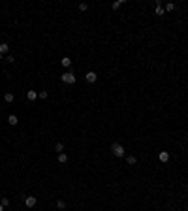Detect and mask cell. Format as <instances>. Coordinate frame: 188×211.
<instances>
[{
  "mask_svg": "<svg viewBox=\"0 0 188 211\" xmlns=\"http://www.w3.org/2000/svg\"><path fill=\"white\" fill-rule=\"evenodd\" d=\"M135 162H137V158H135V157H132V155H130V157H126V164H128V166H134Z\"/></svg>",
  "mask_w": 188,
  "mask_h": 211,
  "instance_id": "cell-11",
  "label": "cell"
},
{
  "mask_svg": "<svg viewBox=\"0 0 188 211\" xmlns=\"http://www.w3.org/2000/svg\"><path fill=\"white\" fill-rule=\"evenodd\" d=\"M111 153L115 155L117 158H124V147L121 143H113L111 145Z\"/></svg>",
  "mask_w": 188,
  "mask_h": 211,
  "instance_id": "cell-2",
  "label": "cell"
},
{
  "mask_svg": "<svg viewBox=\"0 0 188 211\" xmlns=\"http://www.w3.org/2000/svg\"><path fill=\"white\" fill-rule=\"evenodd\" d=\"M9 51V45L8 44H0V55H6Z\"/></svg>",
  "mask_w": 188,
  "mask_h": 211,
  "instance_id": "cell-12",
  "label": "cell"
},
{
  "mask_svg": "<svg viewBox=\"0 0 188 211\" xmlns=\"http://www.w3.org/2000/svg\"><path fill=\"white\" fill-rule=\"evenodd\" d=\"M154 6H156V8H154V13H156V15H164V13H166V11H164V8H162V4H160V0H156V2H154Z\"/></svg>",
  "mask_w": 188,
  "mask_h": 211,
  "instance_id": "cell-5",
  "label": "cell"
},
{
  "mask_svg": "<svg viewBox=\"0 0 188 211\" xmlns=\"http://www.w3.org/2000/svg\"><path fill=\"white\" fill-rule=\"evenodd\" d=\"M60 64H62L64 68H70V66H72V58H70V57H62V60H60Z\"/></svg>",
  "mask_w": 188,
  "mask_h": 211,
  "instance_id": "cell-7",
  "label": "cell"
},
{
  "mask_svg": "<svg viewBox=\"0 0 188 211\" xmlns=\"http://www.w3.org/2000/svg\"><path fill=\"white\" fill-rule=\"evenodd\" d=\"M13 98H15V96L11 94V92H6V94H4V102L6 104H11V102H13Z\"/></svg>",
  "mask_w": 188,
  "mask_h": 211,
  "instance_id": "cell-10",
  "label": "cell"
},
{
  "mask_svg": "<svg viewBox=\"0 0 188 211\" xmlns=\"http://www.w3.org/2000/svg\"><path fill=\"white\" fill-rule=\"evenodd\" d=\"M58 162H60V164H66V162H68V155L60 153V155H58Z\"/></svg>",
  "mask_w": 188,
  "mask_h": 211,
  "instance_id": "cell-13",
  "label": "cell"
},
{
  "mask_svg": "<svg viewBox=\"0 0 188 211\" xmlns=\"http://www.w3.org/2000/svg\"><path fill=\"white\" fill-rule=\"evenodd\" d=\"M173 9H175V4H173V2H167L166 8H164V11H173Z\"/></svg>",
  "mask_w": 188,
  "mask_h": 211,
  "instance_id": "cell-15",
  "label": "cell"
},
{
  "mask_svg": "<svg viewBox=\"0 0 188 211\" xmlns=\"http://www.w3.org/2000/svg\"><path fill=\"white\" fill-rule=\"evenodd\" d=\"M85 79L89 81V83H96L98 76H96V72H92V70H90V72H87V74H85Z\"/></svg>",
  "mask_w": 188,
  "mask_h": 211,
  "instance_id": "cell-4",
  "label": "cell"
},
{
  "mask_svg": "<svg viewBox=\"0 0 188 211\" xmlns=\"http://www.w3.org/2000/svg\"><path fill=\"white\" fill-rule=\"evenodd\" d=\"M55 151H57L58 155H60V153H64V143H60V141H58V143L55 145Z\"/></svg>",
  "mask_w": 188,
  "mask_h": 211,
  "instance_id": "cell-14",
  "label": "cell"
},
{
  "mask_svg": "<svg viewBox=\"0 0 188 211\" xmlns=\"http://www.w3.org/2000/svg\"><path fill=\"white\" fill-rule=\"evenodd\" d=\"M122 4H124V0H117V2H113V6H111V8H113V9H119Z\"/></svg>",
  "mask_w": 188,
  "mask_h": 211,
  "instance_id": "cell-16",
  "label": "cell"
},
{
  "mask_svg": "<svg viewBox=\"0 0 188 211\" xmlns=\"http://www.w3.org/2000/svg\"><path fill=\"white\" fill-rule=\"evenodd\" d=\"M57 207H58V209H64V207H66V202H64V200H58V202H57Z\"/></svg>",
  "mask_w": 188,
  "mask_h": 211,
  "instance_id": "cell-18",
  "label": "cell"
},
{
  "mask_svg": "<svg viewBox=\"0 0 188 211\" xmlns=\"http://www.w3.org/2000/svg\"><path fill=\"white\" fill-rule=\"evenodd\" d=\"M36 204H38L36 196H27V198H25V206H27V207H34Z\"/></svg>",
  "mask_w": 188,
  "mask_h": 211,
  "instance_id": "cell-3",
  "label": "cell"
},
{
  "mask_svg": "<svg viewBox=\"0 0 188 211\" xmlns=\"http://www.w3.org/2000/svg\"><path fill=\"white\" fill-rule=\"evenodd\" d=\"M8 123H9L11 126H17V125H19V117H17V115H9V117H8Z\"/></svg>",
  "mask_w": 188,
  "mask_h": 211,
  "instance_id": "cell-6",
  "label": "cell"
},
{
  "mask_svg": "<svg viewBox=\"0 0 188 211\" xmlns=\"http://www.w3.org/2000/svg\"><path fill=\"white\" fill-rule=\"evenodd\" d=\"M87 9H89V4H85V2L79 4V11H87Z\"/></svg>",
  "mask_w": 188,
  "mask_h": 211,
  "instance_id": "cell-20",
  "label": "cell"
},
{
  "mask_svg": "<svg viewBox=\"0 0 188 211\" xmlns=\"http://www.w3.org/2000/svg\"><path fill=\"white\" fill-rule=\"evenodd\" d=\"M0 206H2V207H8L9 206V198H2V200H0Z\"/></svg>",
  "mask_w": 188,
  "mask_h": 211,
  "instance_id": "cell-17",
  "label": "cell"
},
{
  "mask_svg": "<svg viewBox=\"0 0 188 211\" xmlns=\"http://www.w3.org/2000/svg\"><path fill=\"white\" fill-rule=\"evenodd\" d=\"M38 96H40V98H47V96H49V92H47V90H41V92H38Z\"/></svg>",
  "mask_w": 188,
  "mask_h": 211,
  "instance_id": "cell-19",
  "label": "cell"
},
{
  "mask_svg": "<svg viewBox=\"0 0 188 211\" xmlns=\"http://www.w3.org/2000/svg\"><path fill=\"white\" fill-rule=\"evenodd\" d=\"M2 60H4V55H0V62H2Z\"/></svg>",
  "mask_w": 188,
  "mask_h": 211,
  "instance_id": "cell-22",
  "label": "cell"
},
{
  "mask_svg": "<svg viewBox=\"0 0 188 211\" xmlns=\"http://www.w3.org/2000/svg\"><path fill=\"white\" fill-rule=\"evenodd\" d=\"M0 211H4V207H2V206H0Z\"/></svg>",
  "mask_w": 188,
  "mask_h": 211,
  "instance_id": "cell-23",
  "label": "cell"
},
{
  "mask_svg": "<svg viewBox=\"0 0 188 211\" xmlns=\"http://www.w3.org/2000/svg\"><path fill=\"white\" fill-rule=\"evenodd\" d=\"M27 98L30 100V102H32V100H36L38 98V92H36V90H27Z\"/></svg>",
  "mask_w": 188,
  "mask_h": 211,
  "instance_id": "cell-9",
  "label": "cell"
},
{
  "mask_svg": "<svg viewBox=\"0 0 188 211\" xmlns=\"http://www.w3.org/2000/svg\"><path fill=\"white\" fill-rule=\"evenodd\" d=\"M158 158H160V162H167L169 160V153H167V151H162V153L158 155Z\"/></svg>",
  "mask_w": 188,
  "mask_h": 211,
  "instance_id": "cell-8",
  "label": "cell"
},
{
  "mask_svg": "<svg viewBox=\"0 0 188 211\" xmlns=\"http://www.w3.org/2000/svg\"><path fill=\"white\" fill-rule=\"evenodd\" d=\"M60 79H62V83H68V85H73L77 81V77H75V74L73 72H64L62 76H60Z\"/></svg>",
  "mask_w": 188,
  "mask_h": 211,
  "instance_id": "cell-1",
  "label": "cell"
},
{
  "mask_svg": "<svg viewBox=\"0 0 188 211\" xmlns=\"http://www.w3.org/2000/svg\"><path fill=\"white\" fill-rule=\"evenodd\" d=\"M6 62H9V64H13L15 62V58L11 57V55H8V57H6Z\"/></svg>",
  "mask_w": 188,
  "mask_h": 211,
  "instance_id": "cell-21",
  "label": "cell"
}]
</instances>
